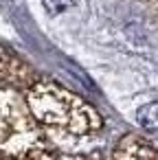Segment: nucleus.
<instances>
[{
  "label": "nucleus",
  "instance_id": "nucleus-1",
  "mask_svg": "<svg viewBox=\"0 0 158 160\" xmlns=\"http://www.w3.org/2000/svg\"><path fill=\"white\" fill-rule=\"evenodd\" d=\"M24 97L33 116L42 125L51 149L55 147L64 153H77V149L88 145V138L103 127L101 114L90 103L57 83H29Z\"/></svg>",
  "mask_w": 158,
  "mask_h": 160
},
{
  "label": "nucleus",
  "instance_id": "nucleus-2",
  "mask_svg": "<svg viewBox=\"0 0 158 160\" xmlns=\"http://www.w3.org/2000/svg\"><path fill=\"white\" fill-rule=\"evenodd\" d=\"M46 147V134L33 116L24 92L0 88V153L22 160Z\"/></svg>",
  "mask_w": 158,
  "mask_h": 160
},
{
  "label": "nucleus",
  "instance_id": "nucleus-3",
  "mask_svg": "<svg viewBox=\"0 0 158 160\" xmlns=\"http://www.w3.org/2000/svg\"><path fill=\"white\" fill-rule=\"evenodd\" d=\"M112 160H158V149L136 136H127L114 149Z\"/></svg>",
  "mask_w": 158,
  "mask_h": 160
},
{
  "label": "nucleus",
  "instance_id": "nucleus-4",
  "mask_svg": "<svg viewBox=\"0 0 158 160\" xmlns=\"http://www.w3.org/2000/svg\"><path fill=\"white\" fill-rule=\"evenodd\" d=\"M136 121H138L140 127L156 132V129H158V101L143 105V108L136 112Z\"/></svg>",
  "mask_w": 158,
  "mask_h": 160
},
{
  "label": "nucleus",
  "instance_id": "nucleus-5",
  "mask_svg": "<svg viewBox=\"0 0 158 160\" xmlns=\"http://www.w3.org/2000/svg\"><path fill=\"white\" fill-rule=\"evenodd\" d=\"M22 160H90V158H86V156H81V153L53 151L51 147H46V149H38V151L29 153V156H27V158H22Z\"/></svg>",
  "mask_w": 158,
  "mask_h": 160
},
{
  "label": "nucleus",
  "instance_id": "nucleus-6",
  "mask_svg": "<svg viewBox=\"0 0 158 160\" xmlns=\"http://www.w3.org/2000/svg\"><path fill=\"white\" fill-rule=\"evenodd\" d=\"M70 5V0H44V7L48 13H59Z\"/></svg>",
  "mask_w": 158,
  "mask_h": 160
},
{
  "label": "nucleus",
  "instance_id": "nucleus-7",
  "mask_svg": "<svg viewBox=\"0 0 158 160\" xmlns=\"http://www.w3.org/2000/svg\"><path fill=\"white\" fill-rule=\"evenodd\" d=\"M0 160H16V158H9V156H3V153H0Z\"/></svg>",
  "mask_w": 158,
  "mask_h": 160
}]
</instances>
